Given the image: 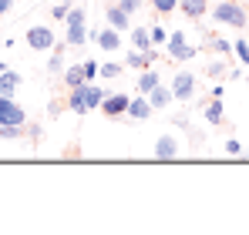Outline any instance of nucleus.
Listing matches in <instances>:
<instances>
[{
	"label": "nucleus",
	"mask_w": 249,
	"mask_h": 235,
	"mask_svg": "<svg viewBox=\"0 0 249 235\" xmlns=\"http://www.w3.org/2000/svg\"><path fill=\"white\" fill-rule=\"evenodd\" d=\"M222 74H226V64L222 61H212L209 64V78H222Z\"/></svg>",
	"instance_id": "obj_31"
},
{
	"label": "nucleus",
	"mask_w": 249,
	"mask_h": 235,
	"mask_svg": "<svg viewBox=\"0 0 249 235\" xmlns=\"http://www.w3.org/2000/svg\"><path fill=\"white\" fill-rule=\"evenodd\" d=\"M64 104H68V101H54V104H51V115H61V111H64Z\"/></svg>",
	"instance_id": "obj_34"
},
{
	"label": "nucleus",
	"mask_w": 249,
	"mask_h": 235,
	"mask_svg": "<svg viewBox=\"0 0 249 235\" xmlns=\"http://www.w3.org/2000/svg\"><path fill=\"white\" fill-rule=\"evenodd\" d=\"M105 94H108L105 87H98L94 81H88V84H84V101H88V111H91V108H101Z\"/></svg>",
	"instance_id": "obj_16"
},
{
	"label": "nucleus",
	"mask_w": 249,
	"mask_h": 235,
	"mask_svg": "<svg viewBox=\"0 0 249 235\" xmlns=\"http://www.w3.org/2000/svg\"><path fill=\"white\" fill-rule=\"evenodd\" d=\"M128 104H131V94H105L101 111H105V118H122L128 115Z\"/></svg>",
	"instance_id": "obj_6"
},
{
	"label": "nucleus",
	"mask_w": 249,
	"mask_h": 235,
	"mask_svg": "<svg viewBox=\"0 0 249 235\" xmlns=\"http://www.w3.org/2000/svg\"><path fill=\"white\" fill-rule=\"evenodd\" d=\"M165 47H168V57H172V61H189V57H196V47L185 40V34H182V31L168 34Z\"/></svg>",
	"instance_id": "obj_4"
},
{
	"label": "nucleus",
	"mask_w": 249,
	"mask_h": 235,
	"mask_svg": "<svg viewBox=\"0 0 249 235\" xmlns=\"http://www.w3.org/2000/svg\"><path fill=\"white\" fill-rule=\"evenodd\" d=\"M68 108H71L74 115H88V101H84V84H81V87H71V94H68Z\"/></svg>",
	"instance_id": "obj_17"
},
{
	"label": "nucleus",
	"mask_w": 249,
	"mask_h": 235,
	"mask_svg": "<svg viewBox=\"0 0 249 235\" xmlns=\"http://www.w3.org/2000/svg\"><path fill=\"white\" fill-rule=\"evenodd\" d=\"M14 3H17V0H0V14H7V10H10Z\"/></svg>",
	"instance_id": "obj_35"
},
{
	"label": "nucleus",
	"mask_w": 249,
	"mask_h": 235,
	"mask_svg": "<svg viewBox=\"0 0 249 235\" xmlns=\"http://www.w3.org/2000/svg\"><path fill=\"white\" fill-rule=\"evenodd\" d=\"M212 17L219 24H229V27H246V7H239L236 0H222L212 7Z\"/></svg>",
	"instance_id": "obj_2"
},
{
	"label": "nucleus",
	"mask_w": 249,
	"mask_h": 235,
	"mask_svg": "<svg viewBox=\"0 0 249 235\" xmlns=\"http://www.w3.org/2000/svg\"><path fill=\"white\" fill-rule=\"evenodd\" d=\"M24 121H27L24 118V108L14 104V98L0 94V124H24Z\"/></svg>",
	"instance_id": "obj_7"
},
{
	"label": "nucleus",
	"mask_w": 249,
	"mask_h": 235,
	"mask_svg": "<svg viewBox=\"0 0 249 235\" xmlns=\"http://www.w3.org/2000/svg\"><path fill=\"white\" fill-rule=\"evenodd\" d=\"M155 87H159V71L148 67V71L138 78V94H148V91H155Z\"/></svg>",
	"instance_id": "obj_19"
},
{
	"label": "nucleus",
	"mask_w": 249,
	"mask_h": 235,
	"mask_svg": "<svg viewBox=\"0 0 249 235\" xmlns=\"http://www.w3.org/2000/svg\"><path fill=\"white\" fill-rule=\"evenodd\" d=\"M3 71H7V64H3V61H0V74H3Z\"/></svg>",
	"instance_id": "obj_36"
},
{
	"label": "nucleus",
	"mask_w": 249,
	"mask_h": 235,
	"mask_svg": "<svg viewBox=\"0 0 249 235\" xmlns=\"http://www.w3.org/2000/svg\"><path fill=\"white\" fill-rule=\"evenodd\" d=\"M105 20H108L115 31H122V34H124V31H131V14H128V10H122L118 3H111V7L105 10Z\"/></svg>",
	"instance_id": "obj_9"
},
{
	"label": "nucleus",
	"mask_w": 249,
	"mask_h": 235,
	"mask_svg": "<svg viewBox=\"0 0 249 235\" xmlns=\"http://www.w3.org/2000/svg\"><path fill=\"white\" fill-rule=\"evenodd\" d=\"M122 71H124V64H115V61H105V64H101V78L105 81L122 78Z\"/></svg>",
	"instance_id": "obj_22"
},
{
	"label": "nucleus",
	"mask_w": 249,
	"mask_h": 235,
	"mask_svg": "<svg viewBox=\"0 0 249 235\" xmlns=\"http://www.w3.org/2000/svg\"><path fill=\"white\" fill-rule=\"evenodd\" d=\"M152 101H148V94H138V98H131V104H128V118L131 121H145V118H152Z\"/></svg>",
	"instance_id": "obj_10"
},
{
	"label": "nucleus",
	"mask_w": 249,
	"mask_h": 235,
	"mask_svg": "<svg viewBox=\"0 0 249 235\" xmlns=\"http://www.w3.org/2000/svg\"><path fill=\"white\" fill-rule=\"evenodd\" d=\"M64 24H68V34H64V44H68V47H81L84 40H88V24H84V7H71V10H68V17H64Z\"/></svg>",
	"instance_id": "obj_1"
},
{
	"label": "nucleus",
	"mask_w": 249,
	"mask_h": 235,
	"mask_svg": "<svg viewBox=\"0 0 249 235\" xmlns=\"http://www.w3.org/2000/svg\"><path fill=\"white\" fill-rule=\"evenodd\" d=\"M226 151H229V155H243V145H239V138H229V141H226Z\"/></svg>",
	"instance_id": "obj_32"
},
{
	"label": "nucleus",
	"mask_w": 249,
	"mask_h": 235,
	"mask_svg": "<svg viewBox=\"0 0 249 235\" xmlns=\"http://www.w3.org/2000/svg\"><path fill=\"white\" fill-rule=\"evenodd\" d=\"M155 158H159V161H175V158H178V138H175V134H162V138L155 141Z\"/></svg>",
	"instance_id": "obj_8"
},
{
	"label": "nucleus",
	"mask_w": 249,
	"mask_h": 235,
	"mask_svg": "<svg viewBox=\"0 0 249 235\" xmlns=\"http://www.w3.org/2000/svg\"><path fill=\"white\" fill-rule=\"evenodd\" d=\"M148 31H152V44H155V47L168 40V34H165V27H162V24H155V27H148Z\"/></svg>",
	"instance_id": "obj_28"
},
{
	"label": "nucleus",
	"mask_w": 249,
	"mask_h": 235,
	"mask_svg": "<svg viewBox=\"0 0 249 235\" xmlns=\"http://www.w3.org/2000/svg\"><path fill=\"white\" fill-rule=\"evenodd\" d=\"M131 44H135V50H148L152 47V31L148 27H131Z\"/></svg>",
	"instance_id": "obj_18"
},
{
	"label": "nucleus",
	"mask_w": 249,
	"mask_h": 235,
	"mask_svg": "<svg viewBox=\"0 0 249 235\" xmlns=\"http://www.w3.org/2000/svg\"><path fill=\"white\" fill-rule=\"evenodd\" d=\"M84 74H88V81L101 78V64H98V61H84Z\"/></svg>",
	"instance_id": "obj_30"
},
{
	"label": "nucleus",
	"mask_w": 249,
	"mask_h": 235,
	"mask_svg": "<svg viewBox=\"0 0 249 235\" xmlns=\"http://www.w3.org/2000/svg\"><path fill=\"white\" fill-rule=\"evenodd\" d=\"M206 121H209V124H219V121H222V101H219V98H209V104H206Z\"/></svg>",
	"instance_id": "obj_20"
},
{
	"label": "nucleus",
	"mask_w": 249,
	"mask_h": 235,
	"mask_svg": "<svg viewBox=\"0 0 249 235\" xmlns=\"http://www.w3.org/2000/svg\"><path fill=\"white\" fill-rule=\"evenodd\" d=\"M17 87H20V74L7 67V71L0 74V94H7V98H14V94H17Z\"/></svg>",
	"instance_id": "obj_15"
},
{
	"label": "nucleus",
	"mask_w": 249,
	"mask_h": 235,
	"mask_svg": "<svg viewBox=\"0 0 249 235\" xmlns=\"http://www.w3.org/2000/svg\"><path fill=\"white\" fill-rule=\"evenodd\" d=\"M232 54H236L243 64H249V44L246 40H236V44H232Z\"/></svg>",
	"instance_id": "obj_26"
},
{
	"label": "nucleus",
	"mask_w": 249,
	"mask_h": 235,
	"mask_svg": "<svg viewBox=\"0 0 249 235\" xmlns=\"http://www.w3.org/2000/svg\"><path fill=\"white\" fill-rule=\"evenodd\" d=\"M172 94H175V101H189L192 94H196V78L189 74V71H178L175 78H172Z\"/></svg>",
	"instance_id": "obj_5"
},
{
	"label": "nucleus",
	"mask_w": 249,
	"mask_h": 235,
	"mask_svg": "<svg viewBox=\"0 0 249 235\" xmlns=\"http://www.w3.org/2000/svg\"><path fill=\"white\" fill-rule=\"evenodd\" d=\"M61 81H64V87H81V84H88V74H84V64H71V67H64V74H61Z\"/></svg>",
	"instance_id": "obj_12"
},
{
	"label": "nucleus",
	"mask_w": 249,
	"mask_h": 235,
	"mask_svg": "<svg viewBox=\"0 0 249 235\" xmlns=\"http://www.w3.org/2000/svg\"><path fill=\"white\" fill-rule=\"evenodd\" d=\"M148 101H152V108L155 111H162V108H168L172 101H175V94H172V87H155V91H148Z\"/></svg>",
	"instance_id": "obj_13"
},
{
	"label": "nucleus",
	"mask_w": 249,
	"mask_h": 235,
	"mask_svg": "<svg viewBox=\"0 0 249 235\" xmlns=\"http://www.w3.org/2000/svg\"><path fill=\"white\" fill-rule=\"evenodd\" d=\"M24 40H27L31 50H54V31H51L47 24H34V27L24 34Z\"/></svg>",
	"instance_id": "obj_3"
},
{
	"label": "nucleus",
	"mask_w": 249,
	"mask_h": 235,
	"mask_svg": "<svg viewBox=\"0 0 249 235\" xmlns=\"http://www.w3.org/2000/svg\"><path fill=\"white\" fill-rule=\"evenodd\" d=\"M152 7H155L159 14H175V10H178V0H152Z\"/></svg>",
	"instance_id": "obj_25"
},
{
	"label": "nucleus",
	"mask_w": 249,
	"mask_h": 235,
	"mask_svg": "<svg viewBox=\"0 0 249 235\" xmlns=\"http://www.w3.org/2000/svg\"><path fill=\"white\" fill-rule=\"evenodd\" d=\"M94 40H98V47H101V50H118V47H122V31H115V27L108 24L105 31H98V34H94Z\"/></svg>",
	"instance_id": "obj_11"
},
{
	"label": "nucleus",
	"mask_w": 249,
	"mask_h": 235,
	"mask_svg": "<svg viewBox=\"0 0 249 235\" xmlns=\"http://www.w3.org/2000/svg\"><path fill=\"white\" fill-rule=\"evenodd\" d=\"M178 10H182L185 17H192V20H199V17H206L209 3H206V0H178Z\"/></svg>",
	"instance_id": "obj_14"
},
{
	"label": "nucleus",
	"mask_w": 249,
	"mask_h": 235,
	"mask_svg": "<svg viewBox=\"0 0 249 235\" xmlns=\"http://www.w3.org/2000/svg\"><path fill=\"white\" fill-rule=\"evenodd\" d=\"M209 44L215 47V54H232V44H229V40H222V37H209Z\"/></svg>",
	"instance_id": "obj_27"
},
{
	"label": "nucleus",
	"mask_w": 249,
	"mask_h": 235,
	"mask_svg": "<svg viewBox=\"0 0 249 235\" xmlns=\"http://www.w3.org/2000/svg\"><path fill=\"white\" fill-rule=\"evenodd\" d=\"M71 7H74V0H64V3H57V7H54V14H51V17H54V20H64Z\"/></svg>",
	"instance_id": "obj_29"
},
{
	"label": "nucleus",
	"mask_w": 249,
	"mask_h": 235,
	"mask_svg": "<svg viewBox=\"0 0 249 235\" xmlns=\"http://www.w3.org/2000/svg\"><path fill=\"white\" fill-rule=\"evenodd\" d=\"M118 7H122V10H128V14H135V10L142 7V0H118Z\"/></svg>",
	"instance_id": "obj_33"
},
{
	"label": "nucleus",
	"mask_w": 249,
	"mask_h": 235,
	"mask_svg": "<svg viewBox=\"0 0 249 235\" xmlns=\"http://www.w3.org/2000/svg\"><path fill=\"white\" fill-rule=\"evenodd\" d=\"M24 134V124H0V138L3 141H17Z\"/></svg>",
	"instance_id": "obj_21"
},
{
	"label": "nucleus",
	"mask_w": 249,
	"mask_h": 235,
	"mask_svg": "<svg viewBox=\"0 0 249 235\" xmlns=\"http://www.w3.org/2000/svg\"><path fill=\"white\" fill-rule=\"evenodd\" d=\"M61 54H64V50H54V54H51V61H47V71H51V74H64V61H61Z\"/></svg>",
	"instance_id": "obj_24"
},
{
	"label": "nucleus",
	"mask_w": 249,
	"mask_h": 235,
	"mask_svg": "<svg viewBox=\"0 0 249 235\" xmlns=\"http://www.w3.org/2000/svg\"><path fill=\"white\" fill-rule=\"evenodd\" d=\"M124 67H148V61H145V50H135V54H128V57H124Z\"/></svg>",
	"instance_id": "obj_23"
}]
</instances>
